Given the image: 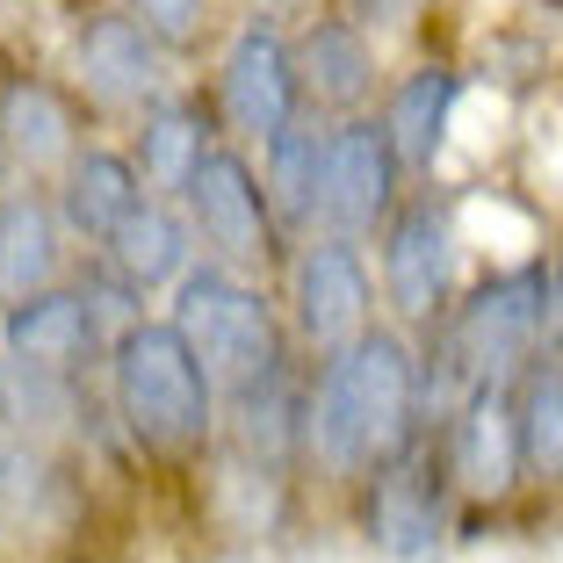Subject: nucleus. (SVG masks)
Instances as JSON below:
<instances>
[{
  "label": "nucleus",
  "instance_id": "f257e3e1",
  "mask_svg": "<svg viewBox=\"0 0 563 563\" xmlns=\"http://www.w3.org/2000/svg\"><path fill=\"white\" fill-rule=\"evenodd\" d=\"M427 368L405 347V332L362 325L347 347H332L303 390V455L325 477H376L390 455L419 441Z\"/></svg>",
  "mask_w": 563,
  "mask_h": 563
},
{
  "label": "nucleus",
  "instance_id": "4468645a",
  "mask_svg": "<svg viewBox=\"0 0 563 563\" xmlns=\"http://www.w3.org/2000/svg\"><path fill=\"white\" fill-rule=\"evenodd\" d=\"M145 202H152L145 166L123 159V152H109V145L73 152V166L58 174V217H66V232L87 239V246H109Z\"/></svg>",
  "mask_w": 563,
  "mask_h": 563
},
{
  "label": "nucleus",
  "instance_id": "423d86ee",
  "mask_svg": "<svg viewBox=\"0 0 563 563\" xmlns=\"http://www.w3.org/2000/svg\"><path fill=\"white\" fill-rule=\"evenodd\" d=\"M455 217L448 202L412 196L383 224V297L405 325H441L455 303Z\"/></svg>",
  "mask_w": 563,
  "mask_h": 563
},
{
  "label": "nucleus",
  "instance_id": "c85d7f7f",
  "mask_svg": "<svg viewBox=\"0 0 563 563\" xmlns=\"http://www.w3.org/2000/svg\"><path fill=\"white\" fill-rule=\"evenodd\" d=\"M0 166H8V145H0Z\"/></svg>",
  "mask_w": 563,
  "mask_h": 563
},
{
  "label": "nucleus",
  "instance_id": "aec40b11",
  "mask_svg": "<svg viewBox=\"0 0 563 563\" xmlns=\"http://www.w3.org/2000/svg\"><path fill=\"white\" fill-rule=\"evenodd\" d=\"M325 145L332 131H318V123H289V131L275 137L267 152V196H275V224L282 232H311L318 224V202H325Z\"/></svg>",
  "mask_w": 563,
  "mask_h": 563
},
{
  "label": "nucleus",
  "instance_id": "bb28decb",
  "mask_svg": "<svg viewBox=\"0 0 563 563\" xmlns=\"http://www.w3.org/2000/svg\"><path fill=\"white\" fill-rule=\"evenodd\" d=\"M0 433H15V427H8V398H0Z\"/></svg>",
  "mask_w": 563,
  "mask_h": 563
},
{
  "label": "nucleus",
  "instance_id": "20e7f679",
  "mask_svg": "<svg viewBox=\"0 0 563 563\" xmlns=\"http://www.w3.org/2000/svg\"><path fill=\"white\" fill-rule=\"evenodd\" d=\"M174 325L188 332V347L202 354L217 398H253L267 383H282V325H275V303L261 289L232 275L224 261H202L174 282Z\"/></svg>",
  "mask_w": 563,
  "mask_h": 563
},
{
  "label": "nucleus",
  "instance_id": "2eb2a0df",
  "mask_svg": "<svg viewBox=\"0 0 563 563\" xmlns=\"http://www.w3.org/2000/svg\"><path fill=\"white\" fill-rule=\"evenodd\" d=\"M297 66H303V95L318 109L362 117V101L376 95V44L354 15H318L297 44Z\"/></svg>",
  "mask_w": 563,
  "mask_h": 563
},
{
  "label": "nucleus",
  "instance_id": "f8f14e48",
  "mask_svg": "<svg viewBox=\"0 0 563 563\" xmlns=\"http://www.w3.org/2000/svg\"><path fill=\"white\" fill-rule=\"evenodd\" d=\"M441 455H448V477L455 492L492 506L506 498L520 477H528V455H520V412H514V390H470L455 405V419L441 427Z\"/></svg>",
  "mask_w": 563,
  "mask_h": 563
},
{
  "label": "nucleus",
  "instance_id": "a878e982",
  "mask_svg": "<svg viewBox=\"0 0 563 563\" xmlns=\"http://www.w3.org/2000/svg\"><path fill=\"white\" fill-rule=\"evenodd\" d=\"M261 15H289V8H303V0H253Z\"/></svg>",
  "mask_w": 563,
  "mask_h": 563
},
{
  "label": "nucleus",
  "instance_id": "cd10ccee",
  "mask_svg": "<svg viewBox=\"0 0 563 563\" xmlns=\"http://www.w3.org/2000/svg\"><path fill=\"white\" fill-rule=\"evenodd\" d=\"M0 528H8V506H0Z\"/></svg>",
  "mask_w": 563,
  "mask_h": 563
},
{
  "label": "nucleus",
  "instance_id": "5701e85b",
  "mask_svg": "<svg viewBox=\"0 0 563 563\" xmlns=\"http://www.w3.org/2000/svg\"><path fill=\"white\" fill-rule=\"evenodd\" d=\"M131 15L145 22L166 51H188L202 36V0H131Z\"/></svg>",
  "mask_w": 563,
  "mask_h": 563
},
{
  "label": "nucleus",
  "instance_id": "dca6fc26",
  "mask_svg": "<svg viewBox=\"0 0 563 563\" xmlns=\"http://www.w3.org/2000/svg\"><path fill=\"white\" fill-rule=\"evenodd\" d=\"M66 267V217L51 210L36 188L0 196V303H22L51 289Z\"/></svg>",
  "mask_w": 563,
  "mask_h": 563
},
{
  "label": "nucleus",
  "instance_id": "39448f33",
  "mask_svg": "<svg viewBox=\"0 0 563 563\" xmlns=\"http://www.w3.org/2000/svg\"><path fill=\"white\" fill-rule=\"evenodd\" d=\"M398 174L405 152L390 137L383 117H340L325 145V202H318V224L340 239H368L398 217Z\"/></svg>",
  "mask_w": 563,
  "mask_h": 563
},
{
  "label": "nucleus",
  "instance_id": "0eeeda50",
  "mask_svg": "<svg viewBox=\"0 0 563 563\" xmlns=\"http://www.w3.org/2000/svg\"><path fill=\"white\" fill-rule=\"evenodd\" d=\"M188 217H196V239L210 246V261L224 267H253L275 253V196H267V174H253L246 152H224L210 145L188 181Z\"/></svg>",
  "mask_w": 563,
  "mask_h": 563
},
{
  "label": "nucleus",
  "instance_id": "f3484780",
  "mask_svg": "<svg viewBox=\"0 0 563 563\" xmlns=\"http://www.w3.org/2000/svg\"><path fill=\"white\" fill-rule=\"evenodd\" d=\"M0 145H8V166L44 181V174H66L73 166V109L51 95L44 80H8L0 87Z\"/></svg>",
  "mask_w": 563,
  "mask_h": 563
},
{
  "label": "nucleus",
  "instance_id": "a211bd4d",
  "mask_svg": "<svg viewBox=\"0 0 563 563\" xmlns=\"http://www.w3.org/2000/svg\"><path fill=\"white\" fill-rule=\"evenodd\" d=\"M101 261L123 267V275L152 297V289H166V282H181L188 267H196V217H181L166 196H152L145 210L101 246Z\"/></svg>",
  "mask_w": 563,
  "mask_h": 563
},
{
  "label": "nucleus",
  "instance_id": "ddd939ff",
  "mask_svg": "<svg viewBox=\"0 0 563 563\" xmlns=\"http://www.w3.org/2000/svg\"><path fill=\"white\" fill-rule=\"evenodd\" d=\"M159 36L137 15H95L80 22V44H73V73H80L87 101L101 109H152L159 101Z\"/></svg>",
  "mask_w": 563,
  "mask_h": 563
},
{
  "label": "nucleus",
  "instance_id": "6e6552de",
  "mask_svg": "<svg viewBox=\"0 0 563 563\" xmlns=\"http://www.w3.org/2000/svg\"><path fill=\"white\" fill-rule=\"evenodd\" d=\"M217 101H224V123L253 145H275L289 123L303 117V66L297 51L282 44L267 22H246L224 51V73H217Z\"/></svg>",
  "mask_w": 563,
  "mask_h": 563
},
{
  "label": "nucleus",
  "instance_id": "c756f323",
  "mask_svg": "<svg viewBox=\"0 0 563 563\" xmlns=\"http://www.w3.org/2000/svg\"><path fill=\"white\" fill-rule=\"evenodd\" d=\"M549 8H563V0H549Z\"/></svg>",
  "mask_w": 563,
  "mask_h": 563
},
{
  "label": "nucleus",
  "instance_id": "f03ea898",
  "mask_svg": "<svg viewBox=\"0 0 563 563\" xmlns=\"http://www.w3.org/2000/svg\"><path fill=\"white\" fill-rule=\"evenodd\" d=\"M549 332H556V267L549 261H520L506 275L477 282L433 325L427 398L463 405L470 390H514L520 368L549 347Z\"/></svg>",
  "mask_w": 563,
  "mask_h": 563
},
{
  "label": "nucleus",
  "instance_id": "412c9836",
  "mask_svg": "<svg viewBox=\"0 0 563 563\" xmlns=\"http://www.w3.org/2000/svg\"><path fill=\"white\" fill-rule=\"evenodd\" d=\"M202 152H210V131H202V117L188 109V101H152L145 123H137V166H145L152 196L181 202L188 181H196Z\"/></svg>",
  "mask_w": 563,
  "mask_h": 563
},
{
  "label": "nucleus",
  "instance_id": "7ed1b4c3",
  "mask_svg": "<svg viewBox=\"0 0 563 563\" xmlns=\"http://www.w3.org/2000/svg\"><path fill=\"white\" fill-rule=\"evenodd\" d=\"M109 405H117L123 433L145 455H196L217 433V383L174 318L166 325L137 318V325L117 332V347H109Z\"/></svg>",
  "mask_w": 563,
  "mask_h": 563
},
{
  "label": "nucleus",
  "instance_id": "6ab92c4d",
  "mask_svg": "<svg viewBox=\"0 0 563 563\" xmlns=\"http://www.w3.org/2000/svg\"><path fill=\"white\" fill-rule=\"evenodd\" d=\"M455 101H463V80H455L448 66H419V73H405V80H398V95H390L383 123H390V137H398V152H405V174H427V166L441 159Z\"/></svg>",
  "mask_w": 563,
  "mask_h": 563
},
{
  "label": "nucleus",
  "instance_id": "393cba45",
  "mask_svg": "<svg viewBox=\"0 0 563 563\" xmlns=\"http://www.w3.org/2000/svg\"><path fill=\"white\" fill-rule=\"evenodd\" d=\"M549 347H563V267H556V332H549Z\"/></svg>",
  "mask_w": 563,
  "mask_h": 563
},
{
  "label": "nucleus",
  "instance_id": "1a4fd4ad",
  "mask_svg": "<svg viewBox=\"0 0 563 563\" xmlns=\"http://www.w3.org/2000/svg\"><path fill=\"white\" fill-rule=\"evenodd\" d=\"M448 455L441 463H427V441H412L405 455H390V463L368 477V542L383 549V556L398 563H419L441 549L448 534Z\"/></svg>",
  "mask_w": 563,
  "mask_h": 563
},
{
  "label": "nucleus",
  "instance_id": "b1692460",
  "mask_svg": "<svg viewBox=\"0 0 563 563\" xmlns=\"http://www.w3.org/2000/svg\"><path fill=\"white\" fill-rule=\"evenodd\" d=\"M412 8H419V0H347V15L362 22L368 36H383V30H405V22H412Z\"/></svg>",
  "mask_w": 563,
  "mask_h": 563
},
{
  "label": "nucleus",
  "instance_id": "9d476101",
  "mask_svg": "<svg viewBox=\"0 0 563 563\" xmlns=\"http://www.w3.org/2000/svg\"><path fill=\"white\" fill-rule=\"evenodd\" d=\"M101 311L87 303V289H36V297H22V303H8L0 311V354L8 362H30V368H44V376H66V383H80L95 362H109L101 354Z\"/></svg>",
  "mask_w": 563,
  "mask_h": 563
},
{
  "label": "nucleus",
  "instance_id": "9b49d317",
  "mask_svg": "<svg viewBox=\"0 0 563 563\" xmlns=\"http://www.w3.org/2000/svg\"><path fill=\"white\" fill-rule=\"evenodd\" d=\"M289 303H297V332L318 354L347 347L368 325V267H362V239H311L289 267Z\"/></svg>",
  "mask_w": 563,
  "mask_h": 563
},
{
  "label": "nucleus",
  "instance_id": "4be33fe9",
  "mask_svg": "<svg viewBox=\"0 0 563 563\" xmlns=\"http://www.w3.org/2000/svg\"><path fill=\"white\" fill-rule=\"evenodd\" d=\"M514 412H520V455L528 477H563V347H542L514 383Z\"/></svg>",
  "mask_w": 563,
  "mask_h": 563
}]
</instances>
